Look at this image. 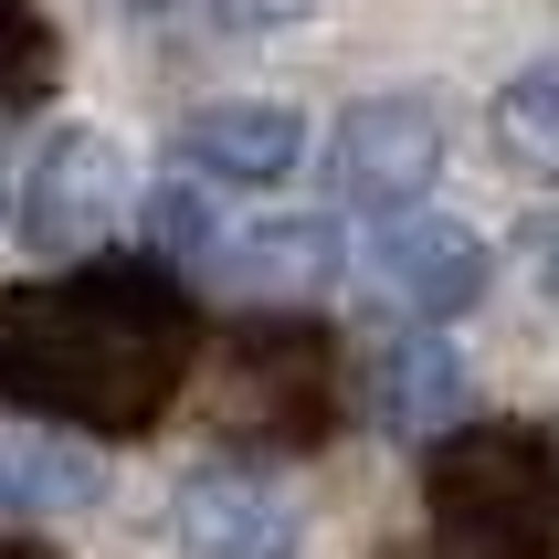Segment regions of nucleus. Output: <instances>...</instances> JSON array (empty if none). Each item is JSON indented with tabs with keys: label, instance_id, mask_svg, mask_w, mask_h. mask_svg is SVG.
Masks as SVG:
<instances>
[{
	"label": "nucleus",
	"instance_id": "nucleus-1",
	"mask_svg": "<svg viewBox=\"0 0 559 559\" xmlns=\"http://www.w3.org/2000/svg\"><path fill=\"white\" fill-rule=\"evenodd\" d=\"M190 380V307L148 264L0 285V402L85 433H148Z\"/></svg>",
	"mask_w": 559,
	"mask_h": 559
},
{
	"label": "nucleus",
	"instance_id": "nucleus-2",
	"mask_svg": "<svg viewBox=\"0 0 559 559\" xmlns=\"http://www.w3.org/2000/svg\"><path fill=\"white\" fill-rule=\"evenodd\" d=\"M423 507L454 559H559V443L538 423H454Z\"/></svg>",
	"mask_w": 559,
	"mask_h": 559
},
{
	"label": "nucleus",
	"instance_id": "nucleus-3",
	"mask_svg": "<svg viewBox=\"0 0 559 559\" xmlns=\"http://www.w3.org/2000/svg\"><path fill=\"white\" fill-rule=\"evenodd\" d=\"M11 222L53 264L106 253V233L127 222V148L106 127H43V148L22 158V190H11Z\"/></svg>",
	"mask_w": 559,
	"mask_h": 559
},
{
	"label": "nucleus",
	"instance_id": "nucleus-4",
	"mask_svg": "<svg viewBox=\"0 0 559 559\" xmlns=\"http://www.w3.org/2000/svg\"><path fill=\"white\" fill-rule=\"evenodd\" d=\"M443 148H454L443 95H423V85L359 95L338 117V138H328V190L348 212H402V201H423L443 180Z\"/></svg>",
	"mask_w": 559,
	"mask_h": 559
},
{
	"label": "nucleus",
	"instance_id": "nucleus-5",
	"mask_svg": "<svg viewBox=\"0 0 559 559\" xmlns=\"http://www.w3.org/2000/svg\"><path fill=\"white\" fill-rule=\"evenodd\" d=\"M222 412L243 433H275V443H317L338 423V348L275 317V328H243L233 338V370H222Z\"/></svg>",
	"mask_w": 559,
	"mask_h": 559
},
{
	"label": "nucleus",
	"instance_id": "nucleus-6",
	"mask_svg": "<svg viewBox=\"0 0 559 559\" xmlns=\"http://www.w3.org/2000/svg\"><path fill=\"white\" fill-rule=\"evenodd\" d=\"M359 285H370L380 307H402V317H465L475 296H486V233L454 212H380V233L359 243Z\"/></svg>",
	"mask_w": 559,
	"mask_h": 559
},
{
	"label": "nucleus",
	"instance_id": "nucleus-7",
	"mask_svg": "<svg viewBox=\"0 0 559 559\" xmlns=\"http://www.w3.org/2000/svg\"><path fill=\"white\" fill-rule=\"evenodd\" d=\"M169 538H180L190 559H296L307 518L285 507L275 475L201 465V475H180V497H169Z\"/></svg>",
	"mask_w": 559,
	"mask_h": 559
},
{
	"label": "nucleus",
	"instance_id": "nucleus-8",
	"mask_svg": "<svg viewBox=\"0 0 559 559\" xmlns=\"http://www.w3.org/2000/svg\"><path fill=\"white\" fill-rule=\"evenodd\" d=\"M359 391H370V423H380V433L433 443V433H454V412H465V348L443 338L433 317H412L402 338L370 348Z\"/></svg>",
	"mask_w": 559,
	"mask_h": 559
},
{
	"label": "nucleus",
	"instance_id": "nucleus-9",
	"mask_svg": "<svg viewBox=\"0 0 559 559\" xmlns=\"http://www.w3.org/2000/svg\"><path fill=\"white\" fill-rule=\"evenodd\" d=\"M180 169H201L212 190H275L307 169V117L296 106H201L180 117Z\"/></svg>",
	"mask_w": 559,
	"mask_h": 559
},
{
	"label": "nucleus",
	"instance_id": "nucleus-10",
	"mask_svg": "<svg viewBox=\"0 0 559 559\" xmlns=\"http://www.w3.org/2000/svg\"><path fill=\"white\" fill-rule=\"evenodd\" d=\"M212 264L243 296H317V285H338V233L317 212H285V222H243V233H222Z\"/></svg>",
	"mask_w": 559,
	"mask_h": 559
},
{
	"label": "nucleus",
	"instance_id": "nucleus-11",
	"mask_svg": "<svg viewBox=\"0 0 559 559\" xmlns=\"http://www.w3.org/2000/svg\"><path fill=\"white\" fill-rule=\"evenodd\" d=\"M95 497H106V465H95V454L0 423V518H74V507H95Z\"/></svg>",
	"mask_w": 559,
	"mask_h": 559
},
{
	"label": "nucleus",
	"instance_id": "nucleus-12",
	"mask_svg": "<svg viewBox=\"0 0 559 559\" xmlns=\"http://www.w3.org/2000/svg\"><path fill=\"white\" fill-rule=\"evenodd\" d=\"M497 158L518 169V180H538V190H559V53H538V63H518L497 85Z\"/></svg>",
	"mask_w": 559,
	"mask_h": 559
},
{
	"label": "nucleus",
	"instance_id": "nucleus-13",
	"mask_svg": "<svg viewBox=\"0 0 559 559\" xmlns=\"http://www.w3.org/2000/svg\"><path fill=\"white\" fill-rule=\"evenodd\" d=\"M127 22L158 43H275V32L317 22V0H127Z\"/></svg>",
	"mask_w": 559,
	"mask_h": 559
},
{
	"label": "nucleus",
	"instance_id": "nucleus-14",
	"mask_svg": "<svg viewBox=\"0 0 559 559\" xmlns=\"http://www.w3.org/2000/svg\"><path fill=\"white\" fill-rule=\"evenodd\" d=\"M148 243L169 253V264H212L222 212H212V180H201V169H169V190L148 201Z\"/></svg>",
	"mask_w": 559,
	"mask_h": 559
},
{
	"label": "nucleus",
	"instance_id": "nucleus-15",
	"mask_svg": "<svg viewBox=\"0 0 559 559\" xmlns=\"http://www.w3.org/2000/svg\"><path fill=\"white\" fill-rule=\"evenodd\" d=\"M43 74H53V43H43V22H32L22 0H0V95L22 106V95H43Z\"/></svg>",
	"mask_w": 559,
	"mask_h": 559
},
{
	"label": "nucleus",
	"instance_id": "nucleus-16",
	"mask_svg": "<svg viewBox=\"0 0 559 559\" xmlns=\"http://www.w3.org/2000/svg\"><path fill=\"white\" fill-rule=\"evenodd\" d=\"M528 264H538V285L559 296V212H538V222H528Z\"/></svg>",
	"mask_w": 559,
	"mask_h": 559
},
{
	"label": "nucleus",
	"instance_id": "nucleus-17",
	"mask_svg": "<svg viewBox=\"0 0 559 559\" xmlns=\"http://www.w3.org/2000/svg\"><path fill=\"white\" fill-rule=\"evenodd\" d=\"M0 559H53V549H43V538H0Z\"/></svg>",
	"mask_w": 559,
	"mask_h": 559
}]
</instances>
